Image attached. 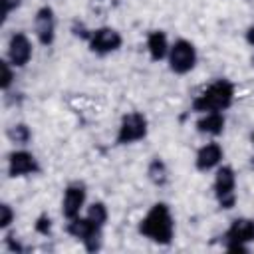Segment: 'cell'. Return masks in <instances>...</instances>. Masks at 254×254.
<instances>
[{
    "instance_id": "6da1fadb",
    "label": "cell",
    "mask_w": 254,
    "mask_h": 254,
    "mask_svg": "<svg viewBox=\"0 0 254 254\" xmlns=\"http://www.w3.org/2000/svg\"><path fill=\"white\" fill-rule=\"evenodd\" d=\"M139 234L149 238L155 244H171L173 236H175V218L171 214V208L167 202H155L147 214L141 218L139 226H137Z\"/></svg>"
},
{
    "instance_id": "7a4b0ae2",
    "label": "cell",
    "mask_w": 254,
    "mask_h": 254,
    "mask_svg": "<svg viewBox=\"0 0 254 254\" xmlns=\"http://www.w3.org/2000/svg\"><path fill=\"white\" fill-rule=\"evenodd\" d=\"M234 101V83L228 79L212 81L200 95L192 99V111L210 113V111H226Z\"/></svg>"
},
{
    "instance_id": "3957f363",
    "label": "cell",
    "mask_w": 254,
    "mask_h": 254,
    "mask_svg": "<svg viewBox=\"0 0 254 254\" xmlns=\"http://www.w3.org/2000/svg\"><path fill=\"white\" fill-rule=\"evenodd\" d=\"M101 228L103 226L95 224L87 216L69 218L67 224H65V232L71 234L73 238H77L85 246L87 252H97L101 248Z\"/></svg>"
},
{
    "instance_id": "277c9868",
    "label": "cell",
    "mask_w": 254,
    "mask_h": 254,
    "mask_svg": "<svg viewBox=\"0 0 254 254\" xmlns=\"http://www.w3.org/2000/svg\"><path fill=\"white\" fill-rule=\"evenodd\" d=\"M149 121L141 111H129L121 117V123L117 127L115 145H131L147 137Z\"/></svg>"
},
{
    "instance_id": "5b68a950",
    "label": "cell",
    "mask_w": 254,
    "mask_h": 254,
    "mask_svg": "<svg viewBox=\"0 0 254 254\" xmlns=\"http://www.w3.org/2000/svg\"><path fill=\"white\" fill-rule=\"evenodd\" d=\"M222 238L228 252H248V244L254 242V220L246 216L234 218Z\"/></svg>"
},
{
    "instance_id": "8992f818",
    "label": "cell",
    "mask_w": 254,
    "mask_h": 254,
    "mask_svg": "<svg viewBox=\"0 0 254 254\" xmlns=\"http://www.w3.org/2000/svg\"><path fill=\"white\" fill-rule=\"evenodd\" d=\"M167 60H169V69L173 73L185 75L196 65V48L192 46V42L185 38L175 40V44L169 48Z\"/></svg>"
},
{
    "instance_id": "52a82bcc",
    "label": "cell",
    "mask_w": 254,
    "mask_h": 254,
    "mask_svg": "<svg viewBox=\"0 0 254 254\" xmlns=\"http://www.w3.org/2000/svg\"><path fill=\"white\" fill-rule=\"evenodd\" d=\"M212 189H214V196H216L220 208H224V210L232 208L236 204V192H234V189H236V175H234V169L228 167V165H222V167L218 165Z\"/></svg>"
},
{
    "instance_id": "ba28073f",
    "label": "cell",
    "mask_w": 254,
    "mask_h": 254,
    "mask_svg": "<svg viewBox=\"0 0 254 254\" xmlns=\"http://www.w3.org/2000/svg\"><path fill=\"white\" fill-rule=\"evenodd\" d=\"M121 44H123L121 34L109 26H101L97 30H91V36L87 40L89 50L97 56H107L111 52H117L121 48Z\"/></svg>"
},
{
    "instance_id": "9c48e42d",
    "label": "cell",
    "mask_w": 254,
    "mask_h": 254,
    "mask_svg": "<svg viewBox=\"0 0 254 254\" xmlns=\"http://www.w3.org/2000/svg\"><path fill=\"white\" fill-rule=\"evenodd\" d=\"M85 198H87V189L83 183L79 181H73L65 187L64 190V198H62V214L65 220L69 218H75L79 216L83 204H85Z\"/></svg>"
},
{
    "instance_id": "30bf717a",
    "label": "cell",
    "mask_w": 254,
    "mask_h": 254,
    "mask_svg": "<svg viewBox=\"0 0 254 254\" xmlns=\"http://www.w3.org/2000/svg\"><path fill=\"white\" fill-rule=\"evenodd\" d=\"M36 173H40V163L30 151L16 149L8 153V177L16 179V177H28Z\"/></svg>"
},
{
    "instance_id": "8fae6325",
    "label": "cell",
    "mask_w": 254,
    "mask_h": 254,
    "mask_svg": "<svg viewBox=\"0 0 254 254\" xmlns=\"http://www.w3.org/2000/svg\"><path fill=\"white\" fill-rule=\"evenodd\" d=\"M34 32L42 46H52L56 40V14L52 6L38 8L34 16Z\"/></svg>"
},
{
    "instance_id": "7c38bea8",
    "label": "cell",
    "mask_w": 254,
    "mask_h": 254,
    "mask_svg": "<svg viewBox=\"0 0 254 254\" xmlns=\"http://www.w3.org/2000/svg\"><path fill=\"white\" fill-rule=\"evenodd\" d=\"M34 48L30 38L24 32H14L8 40V62L14 67H24L32 60Z\"/></svg>"
},
{
    "instance_id": "4fadbf2b",
    "label": "cell",
    "mask_w": 254,
    "mask_h": 254,
    "mask_svg": "<svg viewBox=\"0 0 254 254\" xmlns=\"http://www.w3.org/2000/svg\"><path fill=\"white\" fill-rule=\"evenodd\" d=\"M224 159V149L218 145V143H206L202 145L198 151H196V157H194V167L200 171V173H206L210 169H216Z\"/></svg>"
},
{
    "instance_id": "5bb4252c",
    "label": "cell",
    "mask_w": 254,
    "mask_h": 254,
    "mask_svg": "<svg viewBox=\"0 0 254 254\" xmlns=\"http://www.w3.org/2000/svg\"><path fill=\"white\" fill-rule=\"evenodd\" d=\"M169 42H167V34L163 30H151L147 34V52L151 56L153 62H161L169 56Z\"/></svg>"
},
{
    "instance_id": "9a60e30c",
    "label": "cell",
    "mask_w": 254,
    "mask_h": 254,
    "mask_svg": "<svg viewBox=\"0 0 254 254\" xmlns=\"http://www.w3.org/2000/svg\"><path fill=\"white\" fill-rule=\"evenodd\" d=\"M224 123H226V119H224L222 111L202 113L200 119L196 121V131L202 133V135H212V137H216V135H220V133L224 131Z\"/></svg>"
},
{
    "instance_id": "2e32d148",
    "label": "cell",
    "mask_w": 254,
    "mask_h": 254,
    "mask_svg": "<svg viewBox=\"0 0 254 254\" xmlns=\"http://www.w3.org/2000/svg\"><path fill=\"white\" fill-rule=\"evenodd\" d=\"M147 177L157 187L167 185V181H169V169H167L165 161L159 159V157H153L151 163H149V167H147Z\"/></svg>"
},
{
    "instance_id": "e0dca14e",
    "label": "cell",
    "mask_w": 254,
    "mask_h": 254,
    "mask_svg": "<svg viewBox=\"0 0 254 254\" xmlns=\"http://www.w3.org/2000/svg\"><path fill=\"white\" fill-rule=\"evenodd\" d=\"M6 135L16 145H28L30 139H32V131H30V127L26 123H14L12 127H8Z\"/></svg>"
},
{
    "instance_id": "ac0fdd59",
    "label": "cell",
    "mask_w": 254,
    "mask_h": 254,
    "mask_svg": "<svg viewBox=\"0 0 254 254\" xmlns=\"http://www.w3.org/2000/svg\"><path fill=\"white\" fill-rule=\"evenodd\" d=\"M85 216H87L89 220H93L95 224L105 226V222H107V218H109V212H107L105 202H101V200L91 202V204L87 206V214H85Z\"/></svg>"
},
{
    "instance_id": "d6986e66",
    "label": "cell",
    "mask_w": 254,
    "mask_h": 254,
    "mask_svg": "<svg viewBox=\"0 0 254 254\" xmlns=\"http://www.w3.org/2000/svg\"><path fill=\"white\" fill-rule=\"evenodd\" d=\"M0 67H2V77H0V85H2V89L4 91H8L10 89V85H12V81H14V71H12V64L8 62V60H2L0 62Z\"/></svg>"
},
{
    "instance_id": "ffe728a7",
    "label": "cell",
    "mask_w": 254,
    "mask_h": 254,
    "mask_svg": "<svg viewBox=\"0 0 254 254\" xmlns=\"http://www.w3.org/2000/svg\"><path fill=\"white\" fill-rule=\"evenodd\" d=\"M14 218H16V214H14L12 206H10L8 202H2V204H0V228H2V230H8L10 224L14 222Z\"/></svg>"
},
{
    "instance_id": "44dd1931",
    "label": "cell",
    "mask_w": 254,
    "mask_h": 254,
    "mask_svg": "<svg viewBox=\"0 0 254 254\" xmlns=\"http://www.w3.org/2000/svg\"><path fill=\"white\" fill-rule=\"evenodd\" d=\"M34 228H36V232H40L42 236H48V234L52 232V220H50V216H48V214H40V216L36 218V222H34Z\"/></svg>"
},
{
    "instance_id": "7402d4cb",
    "label": "cell",
    "mask_w": 254,
    "mask_h": 254,
    "mask_svg": "<svg viewBox=\"0 0 254 254\" xmlns=\"http://www.w3.org/2000/svg\"><path fill=\"white\" fill-rule=\"evenodd\" d=\"M0 2H2V16H4V20L10 16V12L18 10L20 4H22V0H0Z\"/></svg>"
},
{
    "instance_id": "603a6c76",
    "label": "cell",
    "mask_w": 254,
    "mask_h": 254,
    "mask_svg": "<svg viewBox=\"0 0 254 254\" xmlns=\"http://www.w3.org/2000/svg\"><path fill=\"white\" fill-rule=\"evenodd\" d=\"M246 42H248V44L254 48V24H252V26L246 30Z\"/></svg>"
},
{
    "instance_id": "cb8c5ba5",
    "label": "cell",
    "mask_w": 254,
    "mask_h": 254,
    "mask_svg": "<svg viewBox=\"0 0 254 254\" xmlns=\"http://www.w3.org/2000/svg\"><path fill=\"white\" fill-rule=\"evenodd\" d=\"M250 139H252V145H254V133H252V137H250Z\"/></svg>"
},
{
    "instance_id": "d4e9b609",
    "label": "cell",
    "mask_w": 254,
    "mask_h": 254,
    "mask_svg": "<svg viewBox=\"0 0 254 254\" xmlns=\"http://www.w3.org/2000/svg\"><path fill=\"white\" fill-rule=\"evenodd\" d=\"M252 65H254V56H252Z\"/></svg>"
}]
</instances>
